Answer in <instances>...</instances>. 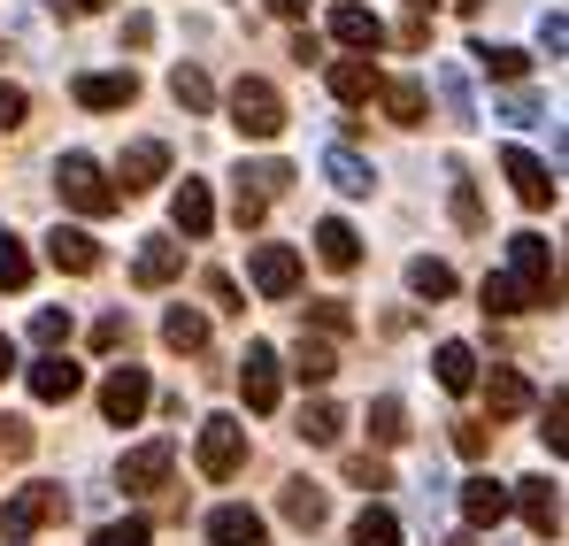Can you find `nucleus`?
<instances>
[{"label": "nucleus", "mask_w": 569, "mask_h": 546, "mask_svg": "<svg viewBox=\"0 0 569 546\" xmlns=\"http://www.w3.org/2000/svg\"><path fill=\"white\" fill-rule=\"evenodd\" d=\"M192 461H200L208 485H231V477L247 469V424H239V416H208L200 439H192Z\"/></svg>", "instance_id": "nucleus-1"}, {"label": "nucleus", "mask_w": 569, "mask_h": 546, "mask_svg": "<svg viewBox=\"0 0 569 546\" xmlns=\"http://www.w3.org/2000/svg\"><path fill=\"white\" fill-rule=\"evenodd\" d=\"M54 185H62V200H70L78 216H108V208L123 200V185H108V170H100L93 155H62V162H54Z\"/></svg>", "instance_id": "nucleus-2"}, {"label": "nucleus", "mask_w": 569, "mask_h": 546, "mask_svg": "<svg viewBox=\"0 0 569 546\" xmlns=\"http://www.w3.org/2000/svg\"><path fill=\"white\" fill-rule=\"evenodd\" d=\"M62 508H70V500H62V485H23V493H8V500H0V539L23 546L39 524H54Z\"/></svg>", "instance_id": "nucleus-3"}, {"label": "nucleus", "mask_w": 569, "mask_h": 546, "mask_svg": "<svg viewBox=\"0 0 569 546\" xmlns=\"http://www.w3.org/2000/svg\"><path fill=\"white\" fill-rule=\"evenodd\" d=\"M231 123H239L247 139H278V131H284L278 86H270V78H239V86H231Z\"/></svg>", "instance_id": "nucleus-4"}, {"label": "nucleus", "mask_w": 569, "mask_h": 546, "mask_svg": "<svg viewBox=\"0 0 569 546\" xmlns=\"http://www.w3.org/2000/svg\"><path fill=\"white\" fill-rule=\"evenodd\" d=\"M508 277L523 285V300L539 308V300H555V255H547V239L539 231H516L508 239Z\"/></svg>", "instance_id": "nucleus-5"}, {"label": "nucleus", "mask_w": 569, "mask_h": 546, "mask_svg": "<svg viewBox=\"0 0 569 546\" xmlns=\"http://www.w3.org/2000/svg\"><path fill=\"white\" fill-rule=\"evenodd\" d=\"M170 469H178V447H170V439H147V447H131V455H123L116 485L147 500V493H162V485H170Z\"/></svg>", "instance_id": "nucleus-6"}, {"label": "nucleus", "mask_w": 569, "mask_h": 546, "mask_svg": "<svg viewBox=\"0 0 569 546\" xmlns=\"http://www.w3.org/2000/svg\"><path fill=\"white\" fill-rule=\"evenodd\" d=\"M147 400H154V385H147V369H139V363L108 369V385H100V416H108V424H139Z\"/></svg>", "instance_id": "nucleus-7"}, {"label": "nucleus", "mask_w": 569, "mask_h": 546, "mask_svg": "<svg viewBox=\"0 0 569 546\" xmlns=\"http://www.w3.org/2000/svg\"><path fill=\"white\" fill-rule=\"evenodd\" d=\"M247 270H254V292H262V300H292V292H300V255L278 247V239H262V247L247 255Z\"/></svg>", "instance_id": "nucleus-8"}, {"label": "nucleus", "mask_w": 569, "mask_h": 546, "mask_svg": "<svg viewBox=\"0 0 569 546\" xmlns=\"http://www.w3.org/2000/svg\"><path fill=\"white\" fill-rule=\"evenodd\" d=\"M239 393H247V408H254V416H270V408H278V393H284L278 347H262V339H254V347L239 355Z\"/></svg>", "instance_id": "nucleus-9"}, {"label": "nucleus", "mask_w": 569, "mask_h": 546, "mask_svg": "<svg viewBox=\"0 0 569 546\" xmlns=\"http://www.w3.org/2000/svg\"><path fill=\"white\" fill-rule=\"evenodd\" d=\"M500 178L516 185V200H523V208H555V170H547L539 155H523V147H500Z\"/></svg>", "instance_id": "nucleus-10"}, {"label": "nucleus", "mask_w": 569, "mask_h": 546, "mask_svg": "<svg viewBox=\"0 0 569 546\" xmlns=\"http://www.w3.org/2000/svg\"><path fill=\"white\" fill-rule=\"evenodd\" d=\"M516 516H523L539 539H555V532H562V493H555V477H516Z\"/></svg>", "instance_id": "nucleus-11"}, {"label": "nucleus", "mask_w": 569, "mask_h": 546, "mask_svg": "<svg viewBox=\"0 0 569 546\" xmlns=\"http://www.w3.org/2000/svg\"><path fill=\"white\" fill-rule=\"evenodd\" d=\"M47 262L70 270V277H93L100 270V239L86 231V224H54V231H47Z\"/></svg>", "instance_id": "nucleus-12"}, {"label": "nucleus", "mask_w": 569, "mask_h": 546, "mask_svg": "<svg viewBox=\"0 0 569 546\" xmlns=\"http://www.w3.org/2000/svg\"><path fill=\"white\" fill-rule=\"evenodd\" d=\"M208 539L216 546H270V524H262V508L223 500V508H208Z\"/></svg>", "instance_id": "nucleus-13"}, {"label": "nucleus", "mask_w": 569, "mask_h": 546, "mask_svg": "<svg viewBox=\"0 0 569 546\" xmlns=\"http://www.w3.org/2000/svg\"><path fill=\"white\" fill-rule=\"evenodd\" d=\"M323 86H331V100H347V108H362V100L378 92V62H370V54H339V62L323 70Z\"/></svg>", "instance_id": "nucleus-14"}, {"label": "nucleus", "mask_w": 569, "mask_h": 546, "mask_svg": "<svg viewBox=\"0 0 569 546\" xmlns=\"http://www.w3.org/2000/svg\"><path fill=\"white\" fill-rule=\"evenodd\" d=\"M23 377H31V400H70V393L86 385V369L70 363L62 347H54V355H39V363L23 369Z\"/></svg>", "instance_id": "nucleus-15"}, {"label": "nucleus", "mask_w": 569, "mask_h": 546, "mask_svg": "<svg viewBox=\"0 0 569 546\" xmlns=\"http://www.w3.org/2000/svg\"><path fill=\"white\" fill-rule=\"evenodd\" d=\"M508 508H516L508 485H492V477H470V485H462V524H470V532H492Z\"/></svg>", "instance_id": "nucleus-16"}, {"label": "nucleus", "mask_w": 569, "mask_h": 546, "mask_svg": "<svg viewBox=\"0 0 569 546\" xmlns=\"http://www.w3.org/2000/svg\"><path fill=\"white\" fill-rule=\"evenodd\" d=\"M316 255H323V270H355V262H362V231H355V224H347V216H323V224H316Z\"/></svg>", "instance_id": "nucleus-17"}, {"label": "nucleus", "mask_w": 569, "mask_h": 546, "mask_svg": "<svg viewBox=\"0 0 569 546\" xmlns=\"http://www.w3.org/2000/svg\"><path fill=\"white\" fill-rule=\"evenodd\" d=\"M331 39H339V47H355V54H378V47H385V23L370 16V8L339 0V8H331Z\"/></svg>", "instance_id": "nucleus-18"}, {"label": "nucleus", "mask_w": 569, "mask_h": 546, "mask_svg": "<svg viewBox=\"0 0 569 546\" xmlns=\"http://www.w3.org/2000/svg\"><path fill=\"white\" fill-rule=\"evenodd\" d=\"M131 100H139L131 70H86L78 78V108H131Z\"/></svg>", "instance_id": "nucleus-19"}, {"label": "nucleus", "mask_w": 569, "mask_h": 546, "mask_svg": "<svg viewBox=\"0 0 569 546\" xmlns=\"http://www.w3.org/2000/svg\"><path fill=\"white\" fill-rule=\"evenodd\" d=\"M178 270H186V239H147V247H139V262H131V277H139L147 292H162Z\"/></svg>", "instance_id": "nucleus-20"}, {"label": "nucleus", "mask_w": 569, "mask_h": 546, "mask_svg": "<svg viewBox=\"0 0 569 546\" xmlns=\"http://www.w3.org/2000/svg\"><path fill=\"white\" fill-rule=\"evenodd\" d=\"M170 224L186 231V239H208V224H216V200H208V185L186 178L178 192H170Z\"/></svg>", "instance_id": "nucleus-21"}, {"label": "nucleus", "mask_w": 569, "mask_h": 546, "mask_svg": "<svg viewBox=\"0 0 569 546\" xmlns=\"http://www.w3.org/2000/svg\"><path fill=\"white\" fill-rule=\"evenodd\" d=\"M170 170V147L162 139H139V147H123V162H116V178H123V192H147V185Z\"/></svg>", "instance_id": "nucleus-22"}, {"label": "nucleus", "mask_w": 569, "mask_h": 546, "mask_svg": "<svg viewBox=\"0 0 569 546\" xmlns=\"http://www.w3.org/2000/svg\"><path fill=\"white\" fill-rule=\"evenodd\" d=\"M323 178L339 185V192H347V200H362V192H370V185H378V170H370V162H362V155H355V147H323Z\"/></svg>", "instance_id": "nucleus-23"}, {"label": "nucleus", "mask_w": 569, "mask_h": 546, "mask_svg": "<svg viewBox=\"0 0 569 546\" xmlns=\"http://www.w3.org/2000/svg\"><path fill=\"white\" fill-rule=\"evenodd\" d=\"M485 408H492V416H523V408H531V377L500 363L492 377H485Z\"/></svg>", "instance_id": "nucleus-24"}, {"label": "nucleus", "mask_w": 569, "mask_h": 546, "mask_svg": "<svg viewBox=\"0 0 569 546\" xmlns=\"http://www.w3.org/2000/svg\"><path fill=\"white\" fill-rule=\"evenodd\" d=\"M162 347H170V355H200V347H208V316H200V308H170V316H162Z\"/></svg>", "instance_id": "nucleus-25"}, {"label": "nucleus", "mask_w": 569, "mask_h": 546, "mask_svg": "<svg viewBox=\"0 0 569 546\" xmlns=\"http://www.w3.org/2000/svg\"><path fill=\"white\" fill-rule=\"evenodd\" d=\"M331 369H339V347L300 331V347H292V377H300V385H331Z\"/></svg>", "instance_id": "nucleus-26"}, {"label": "nucleus", "mask_w": 569, "mask_h": 546, "mask_svg": "<svg viewBox=\"0 0 569 546\" xmlns=\"http://www.w3.org/2000/svg\"><path fill=\"white\" fill-rule=\"evenodd\" d=\"M284 516H292L300 532H316V524L331 516V493H323V485H308V477H292V485H284Z\"/></svg>", "instance_id": "nucleus-27"}, {"label": "nucleus", "mask_w": 569, "mask_h": 546, "mask_svg": "<svg viewBox=\"0 0 569 546\" xmlns=\"http://www.w3.org/2000/svg\"><path fill=\"white\" fill-rule=\"evenodd\" d=\"M378 100H385V116H392L400 131H416V123H423V108H431L416 78H392V86H378Z\"/></svg>", "instance_id": "nucleus-28"}, {"label": "nucleus", "mask_w": 569, "mask_h": 546, "mask_svg": "<svg viewBox=\"0 0 569 546\" xmlns=\"http://www.w3.org/2000/svg\"><path fill=\"white\" fill-rule=\"evenodd\" d=\"M355 546H400V516L385 508V500H370L362 516H355V532H347Z\"/></svg>", "instance_id": "nucleus-29"}, {"label": "nucleus", "mask_w": 569, "mask_h": 546, "mask_svg": "<svg viewBox=\"0 0 569 546\" xmlns=\"http://www.w3.org/2000/svg\"><path fill=\"white\" fill-rule=\"evenodd\" d=\"M339 431H347V416H339L331 400H308V408H300V439H308V447H339Z\"/></svg>", "instance_id": "nucleus-30"}, {"label": "nucleus", "mask_w": 569, "mask_h": 546, "mask_svg": "<svg viewBox=\"0 0 569 546\" xmlns=\"http://www.w3.org/2000/svg\"><path fill=\"white\" fill-rule=\"evenodd\" d=\"M447 178H455V192H447V216H455L462 231H485V200H477V185L462 178V162H447Z\"/></svg>", "instance_id": "nucleus-31"}, {"label": "nucleus", "mask_w": 569, "mask_h": 546, "mask_svg": "<svg viewBox=\"0 0 569 546\" xmlns=\"http://www.w3.org/2000/svg\"><path fill=\"white\" fill-rule=\"evenodd\" d=\"M439 385H447V393H470L477 385V347L447 339V347H439Z\"/></svg>", "instance_id": "nucleus-32"}, {"label": "nucleus", "mask_w": 569, "mask_h": 546, "mask_svg": "<svg viewBox=\"0 0 569 546\" xmlns=\"http://www.w3.org/2000/svg\"><path fill=\"white\" fill-rule=\"evenodd\" d=\"M170 100H178V108H192V116H208V108H216V86H208L192 62H178V70H170Z\"/></svg>", "instance_id": "nucleus-33"}, {"label": "nucleus", "mask_w": 569, "mask_h": 546, "mask_svg": "<svg viewBox=\"0 0 569 546\" xmlns=\"http://www.w3.org/2000/svg\"><path fill=\"white\" fill-rule=\"evenodd\" d=\"M408 292H416V300H447V292H455V270L431 262V255H416V262H408Z\"/></svg>", "instance_id": "nucleus-34"}, {"label": "nucleus", "mask_w": 569, "mask_h": 546, "mask_svg": "<svg viewBox=\"0 0 569 546\" xmlns=\"http://www.w3.org/2000/svg\"><path fill=\"white\" fill-rule=\"evenodd\" d=\"M370 439H378V447H400V439H408V408H400L392 393L370 400Z\"/></svg>", "instance_id": "nucleus-35"}, {"label": "nucleus", "mask_w": 569, "mask_h": 546, "mask_svg": "<svg viewBox=\"0 0 569 546\" xmlns=\"http://www.w3.org/2000/svg\"><path fill=\"white\" fill-rule=\"evenodd\" d=\"M470 54H477V70H485V78H500V86H516V78L531 70V54H523V47H470Z\"/></svg>", "instance_id": "nucleus-36"}, {"label": "nucleus", "mask_w": 569, "mask_h": 546, "mask_svg": "<svg viewBox=\"0 0 569 546\" xmlns=\"http://www.w3.org/2000/svg\"><path fill=\"white\" fill-rule=\"evenodd\" d=\"M439 100H447L455 123H477V92H470V78H462L455 62H439Z\"/></svg>", "instance_id": "nucleus-37"}, {"label": "nucleus", "mask_w": 569, "mask_h": 546, "mask_svg": "<svg viewBox=\"0 0 569 546\" xmlns=\"http://www.w3.org/2000/svg\"><path fill=\"white\" fill-rule=\"evenodd\" d=\"M539 439H547V455L569 461V393H547V408H539Z\"/></svg>", "instance_id": "nucleus-38"}, {"label": "nucleus", "mask_w": 569, "mask_h": 546, "mask_svg": "<svg viewBox=\"0 0 569 546\" xmlns=\"http://www.w3.org/2000/svg\"><path fill=\"white\" fill-rule=\"evenodd\" d=\"M477 300H485V316H516V308H531V300H523V285H516L508 270L485 277V285H477Z\"/></svg>", "instance_id": "nucleus-39"}, {"label": "nucleus", "mask_w": 569, "mask_h": 546, "mask_svg": "<svg viewBox=\"0 0 569 546\" xmlns=\"http://www.w3.org/2000/svg\"><path fill=\"white\" fill-rule=\"evenodd\" d=\"M23 285H31V255L16 231H0V292H23Z\"/></svg>", "instance_id": "nucleus-40"}, {"label": "nucleus", "mask_w": 569, "mask_h": 546, "mask_svg": "<svg viewBox=\"0 0 569 546\" xmlns=\"http://www.w3.org/2000/svg\"><path fill=\"white\" fill-rule=\"evenodd\" d=\"M492 116H500V123H508V131H531V123H539V116H547V108H539V92H500V108H492Z\"/></svg>", "instance_id": "nucleus-41"}, {"label": "nucleus", "mask_w": 569, "mask_h": 546, "mask_svg": "<svg viewBox=\"0 0 569 546\" xmlns=\"http://www.w3.org/2000/svg\"><path fill=\"white\" fill-rule=\"evenodd\" d=\"M308 324H316V339H347V331H355V308H347V300H316Z\"/></svg>", "instance_id": "nucleus-42"}, {"label": "nucleus", "mask_w": 569, "mask_h": 546, "mask_svg": "<svg viewBox=\"0 0 569 546\" xmlns=\"http://www.w3.org/2000/svg\"><path fill=\"white\" fill-rule=\"evenodd\" d=\"M231 216H239V231H254V224L270 216V192H262V185H247V178H239V192H231Z\"/></svg>", "instance_id": "nucleus-43"}, {"label": "nucleus", "mask_w": 569, "mask_h": 546, "mask_svg": "<svg viewBox=\"0 0 569 546\" xmlns=\"http://www.w3.org/2000/svg\"><path fill=\"white\" fill-rule=\"evenodd\" d=\"M31 339H39V347L54 355V347L70 339V308H39V316H31Z\"/></svg>", "instance_id": "nucleus-44"}, {"label": "nucleus", "mask_w": 569, "mask_h": 546, "mask_svg": "<svg viewBox=\"0 0 569 546\" xmlns=\"http://www.w3.org/2000/svg\"><path fill=\"white\" fill-rule=\"evenodd\" d=\"M147 532H154L147 516H123V524H100L93 546H147Z\"/></svg>", "instance_id": "nucleus-45"}, {"label": "nucleus", "mask_w": 569, "mask_h": 546, "mask_svg": "<svg viewBox=\"0 0 569 546\" xmlns=\"http://www.w3.org/2000/svg\"><path fill=\"white\" fill-rule=\"evenodd\" d=\"M347 485H362V493H385L392 477H385V461H378V455H347Z\"/></svg>", "instance_id": "nucleus-46"}, {"label": "nucleus", "mask_w": 569, "mask_h": 546, "mask_svg": "<svg viewBox=\"0 0 569 546\" xmlns=\"http://www.w3.org/2000/svg\"><path fill=\"white\" fill-rule=\"evenodd\" d=\"M123 339H131V316H123V308H108V316L93 324V347H100V355H116Z\"/></svg>", "instance_id": "nucleus-47"}, {"label": "nucleus", "mask_w": 569, "mask_h": 546, "mask_svg": "<svg viewBox=\"0 0 569 546\" xmlns=\"http://www.w3.org/2000/svg\"><path fill=\"white\" fill-rule=\"evenodd\" d=\"M239 178H247V185H262V192H270V200H278L284 185H292V170H284V162H247V170H239Z\"/></svg>", "instance_id": "nucleus-48"}, {"label": "nucleus", "mask_w": 569, "mask_h": 546, "mask_svg": "<svg viewBox=\"0 0 569 546\" xmlns=\"http://www.w3.org/2000/svg\"><path fill=\"white\" fill-rule=\"evenodd\" d=\"M23 116H31V92H23V86H0V131H16Z\"/></svg>", "instance_id": "nucleus-49"}, {"label": "nucleus", "mask_w": 569, "mask_h": 546, "mask_svg": "<svg viewBox=\"0 0 569 546\" xmlns=\"http://www.w3.org/2000/svg\"><path fill=\"white\" fill-rule=\"evenodd\" d=\"M539 47L547 54H569V16H539Z\"/></svg>", "instance_id": "nucleus-50"}, {"label": "nucleus", "mask_w": 569, "mask_h": 546, "mask_svg": "<svg viewBox=\"0 0 569 546\" xmlns=\"http://www.w3.org/2000/svg\"><path fill=\"white\" fill-rule=\"evenodd\" d=\"M0 455H31V431L16 416H0Z\"/></svg>", "instance_id": "nucleus-51"}, {"label": "nucleus", "mask_w": 569, "mask_h": 546, "mask_svg": "<svg viewBox=\"0 0 569 546\" xmlns=\"http://www.w3.org/2000/svg\"><path fill=\"white\" fill-rule=\"evenodd\" d=\"M208 300H216V308H247V300H239V285H231L223 270H208Z\"/></svg>", "instance_id": "nucleus-52"}, {"label": "nucleus", "mask_w": 569, "mask_h": 546, "mask_svg": "<svg viewBox=\"0 0 569 546\" xmlns=\"http://www.w3.org/2000/svg\"><path fill=\"white\" fill-rule=\"evenodd\" d=\"M455 447H462V455H485V424H455Z\"/></svg>", "instance_id": "nucleus-53"}, {"label": "nucleus", "mask_w": 569, "mask_h": 546, "mask_svg": "<svg viewBox=\"0 0 569 546\" xmlns=\"http://www.w3.org/2000/svg\"><path fill=\"white\" fill-rule=\"evenodd\" d=\"M154 39V16H123V47H147Z\"/></svg>", "instance_id": "nucleus-54"}, {"label": "nucleus", "mask_w": 569, "mask_h": 546, "mask_svg": "<svg viewBox=\"0 0 569 546\" xmlns=\"http://www.w3.org/2000/svg\"><path fill=\"white\" fill-rule=\"evenodd\" d=\"M47 8H54V16H100L108 0H47Z\"/></svg>", "instance_id": "nucleus-55"}, {"label": "nucleus", "mask_w": 569, "mask_h": 546, "mask_svg": "<svg viewBox=\"0 0 569 546\" xmlns=\"http://www.w3.org/2000/svg\"><path fill=\"white\" fill-rule=\"evenodd\" d=\"M270 8H278L284 23H300V16H308V0H270Z\"/></svg>", "instance_id": "nucleus-56"}, {"label": "nucleus", "mask_w": 569, "mask_h": 546, "mask_svg": "<svg viewBox=\"0 0 569 546\" xmlns=\"http://www.w3.org/2000/svg\"><path fill=\"white\" fill-rule=\"evenodd\" d=\"M555 170H562V178H569V131H562V139H555Z\"/></svg>", "instance_id": "nucleus-57"}, {"label": "nucleus", "mask_w": 569, "mask_h": 546, "mask_svg": "<svg viewBox=\"0 0 569 546\" xmlns=\"http://www.w3.org/2000/svg\"><path fill=\"white\" fill-rule=\"evenodd\" d=\"M8 369H16V347H8V339H0V377H8Z\"/></svg>", "instance_id": "nucleus-58"}, {"label": "nucleus", "mask_w": 569, "mask_h": 546, "mask_svg": "<svg viewBox=\"0 0 569 546\" xmlns=\"http://www.w3.org/2000/svg\"><path fill=\"white\" fill-rule=\"evenodd\" d=\"M447 546H477V539H447Z\"/></svg>", "instance_id": "nucleus-59"}, {"label": "nucleus", "mask_w": 569, "mask_h": 546, "mask_svg": "<svg viewBox=\"0 0 569 546\" xmlns=\"http://www.w3.org/2000/svg\"><path fill=\"white\" fill-rule=\"evenodd\" d=\"M408 8H431V0H408Z\"/></svg>", "instance_id": "nucleus-60"}, {"label": "nucleus", "mask_w": 569, "mask_h": 546, "mask_svg": "<svg viewBox=\"0 0 569 546\" xmlns=\"http://www.w3.org/2000/svg\"><path fill=\"white\" fill-rule=\"evenodd\" d=\"M562 239H569V231H562Z\"/></svg>", "instance_id": "nucleus-61"}]
</instances>
